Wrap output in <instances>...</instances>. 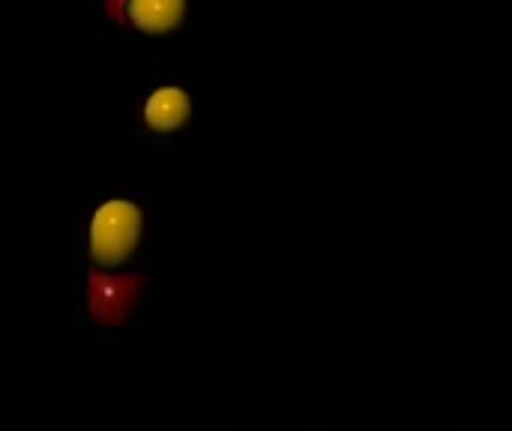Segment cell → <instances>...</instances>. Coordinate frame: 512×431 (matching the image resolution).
I'll return each instance as SVG.
<instances>
[{"instance_id":"4","label":"cell","mask_w":512,"mask_h":431,"mask_svg":"<svg viewBox=\"0 0 512 431\" xmlns=\"http://www.w3.org/2000/svg\"><path fill=\"white\" fill-rule=\"evenodd\" d=\"M129 21L144 33H165L183 18V0H126Z\"/></svg>"},{"instance_id":"3","label":"cell","mask_w":512,"mask_h":431,"mask_svg":"<svg viewBox=\"0 0 512 431\" xmlns=\"http://www.w3.org/2000/svg\"><path fill=\"white\" fill-rule=\"evenodd\" d=\"M192 102L189 93L180 87H159L147 105H144V123L156 132H171L177 126H183V120L189 117Z\"/></svg>"},{"instance_id":"2","label":"cell","mask_w":512,"mask_h":431,"mask_svg":"<svg viewBox=\"0 0 512 431\" xmlns=\"http://www.w3.org/2000/svg\"><path fill=\"white\" fill-rule=\"evenodd\" d=\"M144 288V273H126V276H102L96 270L87 273V306L90 318L96 324L114 327L129 318L132 306L138 303V294Z\"/></svg>"},{"instance_id":"1","label":"cell","mask_w":512,"mask_h":431,"mask_svg":"<svg viewBox=\"0 0 512 431\" xmlns=\"http://www.w3.org/2000/svg\"><path fill=\"white\" fill-rule=\"evenodd\" d=\"M141 210L132 201H105L90 219V255L102 267L123 264L138 246Z\"/></svg>"}]
</instances>
